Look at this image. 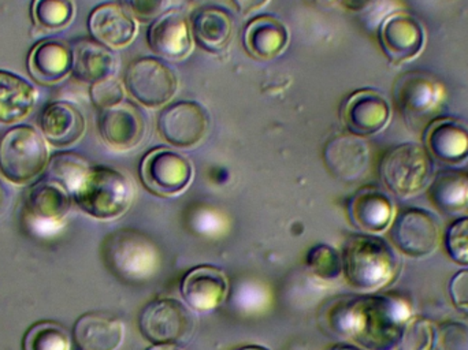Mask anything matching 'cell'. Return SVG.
I'll list each match as a JSON object with an SVG mask.
<instances>
[{
  "mask_svg": "<svg viewBox=\"0 0 468 350\" xmlns=\"http://www.w3.org/2000/svg\"><path fill=\"white\" fill-rule=\"evenodd\" d=\"M411 307L400 297L360 296L338 302L330 311L333 332L366 350L399 349Z\"/></svg>",
  "mask_w": 468,
  "mask_h": 350,
  "instance_id": "6da1fadb",
  "label": "cell"
},
{
  "mask_svg": "<svg viewBox=\"0 0 468 350\" xmlns=\"http://www.w3.org/2000/svg\"><path fill=\"white\" fill-rule=\"evenodd\" d=\"M346 282L360 292H374L392 283L400 274L401 260L395 248L377 234H354L341 253Z\"/></svg>",
  "mask_w": 468,
  "mask_h": 350,
  "instance_id": "7a4b0ae2",
  "label": "cell"
},
{
  "mask_svg": "<svg viewBox=\"0 0 468 350\" xmlns=\"http://www.w3.org/2000/svg\"><path fill=\"white\" fill-rule=\"evenodd\" d=\"M128 176L106 166L90 167L71 197L77 207L95 219L110 220L128 211L133 200Z\"/></svg>",
  "mask_w": 468,
  "mask_h": 350,
  "instance_id": "3957f363",
  "label": "cell"
},
{
  "mask_svg": "<svg viewBox=\"0 0 468 350\" xmlns=\"http://www.w3.org/2000/svg\"><path fill=\"white\" fill-rule=\"evenodd\" d=\"M49 153L46 139L33 126L16 125L0 136V175L27 185L46 172Z\"/></svg>",
  "mask_w": 468,
  "mask_h": 350,
  "instance_id": "277c9868",
  "label": "cell"
},
{
  "mask_svg": "<svg viewBox=\"0 0 468 350\" xmlns=\"http://www.w3.org/2000/svg\"><path fill=\"white\" fill-rule=\"evenodd\" d=\"M434 172V159L431 154L414 143L393 148L379 167L385 186L400 198L415 197L431 186Z\"/></svg>",
  "mask_w": 468,
  "mask_h": 350,
  "instance_id": "5b68a950",
  "label": "cell"
},
{
  "mask_svg": "<svg viewBox=\"0 0 468 350\" xmlns=\"http://www.w3.org/2000/svg\"><path fill=\"white\" fill-rule=\"evenodd\" d=\"M125 87L137 103L147 109H159L175 98L178 80L161 58L145 57L128 66Z\"/></svg>",
  "mask_w": 468,
  "mask_h": 350,
  "instance_id": "8992f818",
  "label": "cell"
},
{
  "mask_svg": "<svg viewBox=\"0 0 468 350\" xmlns=\"http://www.w3.org/2000/svg\"><path fill=\"white\" fill-rule=\"evenodd\" d=\"M195 329L191 311L176 299H159L150 302L140 316L143 337L155 345L186 343Z\"/></svg>",
  "mask_w": 468,
  "mask_h": 350,
  "instance_id": "52a82bcc",
  "label": "cell"
},
{
  "mask_svg": "<svg viewBox=\"0 0 468 350\" xmlns=\"http://www.w3.org/2000/svg\"><path fill=\"white\" fill-rule=\"evenodd\" d=\"M390 236L396 249L403 255L422 259L436 252L441 241V228L433 212L409 208L393 220Z\"/></svg>",
  "mask_w": 468,
  "mask_h": 350,
  "instance_id": "ba28073f",
  "label": "cell"
},
{
  "mask_svg": "<svg viewBox=\"0 0 468 350\" xmlns=\"http://www.w3.org/2000/svg\"><path fill=\"white\" fill-rule=\"evenodd\" d=\"M194 175L191 162L169 148L150 151L140 164V178L151 193L162 197L183 192Z\"/></svg>",
  "mask_w": 468,
  "mask_h": 350,
  "instance_id": "9c48e42d",
  "label": "cell"
},
{
  "mask_svg": "<svg viewBox=\"0 0 468 350\" xmlns=\"http://www.w3.org/2000/svg\"><path fill=\"white\" fill-rule=\"evenodd\" d=\"M210 128L207 110L194 101H181L162 110L158 131L173 147L192 148L199 144Z\"/></svg>",
  "mask_w": 468,
  "mask_h": 350,
  "instance_id": "30bf717a",
  "label": "cell"
},
{
  "mask_svg": "<svg viewBox=\"0 0 468 350\" xmlns=\"http://www.w3.org/2000/svg\"><path fill=\"white\" fill-rule=\"evenodd\" d=\"M147 43L156 58L183 60L194 49L191 25L181 10H167L151 22Z\"/></svg>",
  "mask_w": 468,
  "mask_h": 350,
  "instance_id": "8fae6325",
  "label": "cell"
},
{
  "mask_svg": "<svg viewBox=\"0 0 468 350\" xmlns=\"http://www.w3.org/2000/svg\"><path fill=\"white\" fill-rule=\"evenodd\" d=\"M389 118L390 106L387 99L371 90L352 93L341 110V120L346 131L362 139L379 133Z\"/></svg>",
  "mask_w": 468,
  "mask_h": 350,
  "instance_id": "7c38bea8",
  "label": "cell"
},
{
  "mask_svg": "<svg viewBox=\"0 0 468 350\" xmlns=\"http://www.w3.org/2000/svg\"><path fill=\"white\" fill-rule=\"evenodd\" d=\"M379 41L390 62L414 59L425 46V30L417 18L407 13H396L382 22Z\"/></svg>",
  "mask_w": 468,
  "mask_h": 350,
  "instance_id": "4fadbf2b",
  "label": "cell"
},
{
  "mask_svg": "<svg viewBox=\"0 0 468 350\" xmlns=\"http://www.w3.org/2000/svg\"><path fill=\"white\" fill-rule=\"evenodd\" d=\"M98 131L101 140L112 150H132L144 137V117L133 104L123 101L112 109L101 111Z\"/></svg>",
  "mask_w": 468,
  "mask_h": 350,
  "instance_id": "5bb4252c",
  "label": "cell"
},
{
  "mask_svg": "<svg viewBox=\"0 0 468 350\" xmlns=\"http://www.w3.org/2000/svg\"><path fill=\"white\" fill-rule=\"evenodd\" d=\"M324 161L330 175L343 182H355L367 173L370 151L362 137L338 134L329 140Z\"/></svg>",
  "mask_w": 468,
  "mask_h": 350,
  "instance_id": "9a60e30c",
  "label": "cell"
},
{
  "mask_svg": "<svg viewBox=\"0 0 468 350\" xmlns=\"http://www.w3.org/2000/svg\"><path fill=\"white\" fill-rule=\"evenodd\" d=\"M88 29L93 40L110 49L129 46L137 35L136 19L120 3H103L93 8Z\"/></svg>",
  "mask_w": 468,
  "mask_h": 350,
  "instance_id": "2e32d148",
  "label": "cell"
},
{
  "mask_svg": "<svg viewBox=\"0 0 468 350\" xmlns=\"http://www.w3.org/2000/svg\"><path fill=\"white\" fill-rule=\"evenodd\" d=\"M38 128L47 143L55 148L76 144L84 136L87 121L79 107L70 101H52L38 117Z\"/></svg>",
  "mask_w": 468,
  "mask_h": 350,
  "instance_id": "e0dca14e",
  "label": "cell"
},
{
  "mask_svg": "<svg viewBox=\"0 0 468 350\" xmlns=\"http://www.w3.org/2000/svg\"><path fill=\"white\" fill-rule=\"evenodd\" d=\"M352 225L367 234H378L392 226L395 206L389 196L373 186L357 190L348 203Z\"/></svg>",
  "mask_w": 468,
  "mask_h": 350,
  "instance_id": "ac0fdd59",
  "label": "cell"
},
{
  "mask_svg": "<svg viewBox=\"0 0 468 350\" xmlns=\"http://www.w3.org/2000/svg\"><path fill=\"white\" fill-rule=\"evenodd\" d=\"M71 47L57 38H44L27 55V73L41 85H54L71 73Z\"/></svg>",
  "mask_w": 468,
  "mask_h": 350,
  "instance_id": "d6986e66",
  "label": "cell"
},
{
  "mask_svg": "<svg viewBox=\"0 0 468 350\" xmlns=\"http://www.w3.org/2000/svg\"><path fill=\"white\" fill-rule=\"evenodd\" d=\"M228 293V280L224 271L211 266L191 270L184 278L181 294L192 310L199 313L216 310Z\"/></svg>",
  "mask_w": 468,
  "mask_h": 350,
  "instance_id": "ffe728a7",
  "label": "cell"
},
{
  "mask_svg": "<svg viewBox=\"0 0 468 350\" xmlns=\"http://www.w3.org/2000/svg\"><path fill=\"white\" fill-rule=\"evenodd\" d=\"M288 44V27L277 16L261 14L245 27L244 47L256 59H274L285 51Z\"/></svg>",
  "mask_w": 468,
  "mask_h": 350,
  "instance_id": "44dd1931",
  "label": "cell"
},
{
  "mask_svg": "<svg viewBox=\"0 0 468 350\" xmlns=\"http://www.w3.org/2000/svg\"><path fill=\"white\" fill-rule=\"evenodd\" d=\"M426 150L434 161L458 166L468 161V128L456 121L442 120L425 134Z\"/></svg>",
  "mask_w": 468,
  "mask_h": 350,
  "instance_id": "7402d4cb",
  "label": "cell"
},
{
  "mask_svg": "<svg viewBox=\"0 0 468 350\" xmlns=\"http://www.w3.org/2000/svg\"><path fill=\"white\" fill-rule=\"evenodd\" d=\"M71 76L85 84H95L101 80L112 77L117 69L112 49L93 38H80L71 44Z\"/></svg>",
  "mask_w": 468,
  "mask_h": 350,
  "instance_id": "603a6c76",
  "label": "cell"
},
{
  "mask_svg": "<svg viewBox=\"0 0 468 350\" xmlns=\"http://www.w3.org/2000/svg\"><path fill=\"white\" fill-rule=\"evenodd\" d=\"M189 25L195 43L210 54L227 48L232 38L233 16L225 8L216 5L199 8L192 14Z\"/></svg>",
  "mask_w": 468,
  "mask_h": 350,
  "instance_id": "cb8c5ba5",
  "label": "cell"
},
{
  "mask_svg": "<svg viewBox=\"0 0 468 350\" xmlns=\"http://www.w3.org/2000/svg\"><path fill=\"white\" fill-rule=\"evenodd\" d=\"M71 195L59 182L44 178L36 182L25 196V208L33 219L59 222L70 211Z\"/></svg>",
  "mask_w": 468,
  "mask_h": 350,
  "instance_id": "d4e9b609",
  "label": "cell"
},
{
  "mask_svg": "<svg viewBox=\"0 0 468 350\" xmlns=\"http://www.w3.org/2000/svg\"><path fill=\"white\" fill-rule=\"evenodd\" d=\"M74 340L82 350H115L123 340V326L115 316L90 313L74 324Z\"/></svg>",
  "mask_w": 468,
  "mask_h": 350,
  "instance_id": "484cf974",
  "label": "cell"
},
{
  "mask_svg": "<svg viewBox=\"0 0 468 350\" xmlns=\"http://www.w3.org/2000/svg\"><path fill=\"white\" fill-rule=\"evenodd\" d=\"M37 103L32 82L11 71L0 70V123L13 125L25 120Z\"/></svg>",
  "mask_w": 468,
  "mask_h": 350,
  "instance_id": "4316f807",
  "label": "cell"
},
{
  "mask_svg": "<svg viewBox=\"0 0 468 350\" xmlns=\"http://www.w3.org/2000/svg\"><path fill=\"white\" fill-rule=\"evenodd\" d=\"M468 175L455 172L440 173L431 184L434 206L445 214H456L467 208Z\"/></svg>",
  "mask_w": 468,
  "mask_h": 350,
  "instance_id": "83f0119b",
  "label": "cell"
},
{
  "mask_svg": "<svg viewBox=\"0 0 468 350\" xmlns=\"http://www.w3.org/2000/svg\"><path fill=\"white\" fill-rule=\"evenodd\" d=\"M30 11L37 27L57 30L73 21L76 5L73 0H33Z\"/></svg>",
  "mask_w": 468,
  "mask_h": 350,
  "instance_id": "f1b7e54d",
  "label": "cell"
},
{
  "mask_svg": "<svg viewBox=\"0 0 468 350\" xmlns=\"http://www.w3.org/2000/svg\"><path fill=\"white\" fill-rule=\"evenodd\" d=\"M90 169V164L76 154H58L48 162L47 178L59 182L71 195Z\"/></svg>",
  "mask_w": 468,
  "mask_h": 350,
  "instance_id": "f546056e",
  "label": "cell"
},
{
  "mask_svg": "<svg viewBox=\"0 0 468 350\" xmlns=\"http://www.w3.org/2000/svg\"><path fill=\"white\" fill-rule=\"evenodd\" d=\"M70 340L60 324L38 322L33 324L24 338V350H69Z\"/></svg>",
  "mask_w": 468,
  "mask_h": 350,
  "instance_id": "4dcf8cb0",
  "label": "cell"
},
{
  "mask_svg": "<svg viewBox=\"0 0 468 350\" xmlns=\"http://www.w3.org/2000/svg\"><path fill=\"white\" fill-rule=\"evenodd\" d=\"M307 266L319 280L332 281L343 274V259L335 248L318 244L307 255Z\"/></svg>",
  "mask_w": 468,
  "mask_h": 350,
  "instance_id": "1f68e13d",
  "label": "cell"
},
{
  "mask_svg": "<svg viewBox=\"0 0 468 350\" xmlns=\"http://www.w3.org/2000/svg\"><path fill=\"white\" fill-rule=\"evenodd\" d=\"M437 326L426 318L411 319L401 337L400 350H434Z\"/></svg>",
  "mask_w": 468,
  "mask_h": 350,
  "instance_id": "d6a6232c",
  "label": "cell"
},
{
  "mask_svg": "<svg viewBox=\"0 0 468 350\" xmlns=\"http://www.w3.org/2000/svg\"><path fill=\"white\" fill-rule=\"evenodd\" d=\"M90 98L99 111H104L125 101V88L114 76L107 77L90 85Z\"/></svg>",
  "mask_w": 468,
  "mask_h": 350,
  "instance_id": "836d02e7",
  "label": "cell"
},
{
  "mask_svg": "<svg viewBox=\"0 0 468 350\" xmlns=\"http://www.w3.org/2000/svg\"><path fill=\"white\" fill-rule=\"evenodd\" d=\"M444 244L451 260L468 267V217L451 223L445 231Z\"/></svg>",
  "mask_w": 468,
  "mask_h": 350,
  "instance_id": "e575fe53",
  "label": "cell"
},
{
  "mask_svg": "<svg viewBox=\"0 0 468 350\" xmlns=\"http://www.w3.org/2000/svg\"><path fill=\"white\" fill-rule=\"evenodd\" d=\"M434 350H468V323L448 321L440 324Z\"/></svg>",
  "mask_w": 468,
  "mask_h": 350,
  "instance_id": "d590c367",
  "label": "cell"
},
{
  "mask_svg": "<svg viewBox=\"0 0 468 350\" xmlns=\"http://www.w3.org/2000/svg\"><path fill=\"white\" fill-rule=\"evenodd\" d=\"M121 5L139 22H153L166 13L170 0H120Z\"/></svg>",
  "mask_w": 468,
  "mask_h": 350,
  "instance_id": "8d00e7d4",
  "label": "cell"
},
{
  "mask_svg": "<svg viewBox=\"0 0 468 350\" xmlns=\"http://www.w3.org/2000/svg\"><path fill=\"white\" fill-rule=\"evenodd\" d=\"M450 296L459 310L468 311V269L461 270L451 278Z\"/></svg>",
  "mask_w": 468,
  "mask_h": 350,
  "instance_id": "74e56055",
  "label": "cell"
},
{
  "mask_svg": "<svg viewBox=\"0 0 468 350\" xmlns=\"http://www.w3.org/2000/svg\"><path fill=\"white\" fill-rule=\"evenodd\" d=\"M373 2L374 0H329V3L340 5L344 10L352 11V13L366 10Z\"/></svg>",
  "mask_w": 468,
  "mask_h": 350,
  "instance_id": "f35d334b",
  "label": "cell"
},
{
  "mask_svg": "<svg viewBox=\"0 0 468 350\" xmlns=\"http://www.w3.org/2000/svg\"><path fill=\"white\" fill-rule=\"evenodd\" d=\"M269 2L270 0H233L234 5L241 14H250L261 10Z\"/></svg>",
  "mask_w": 468,
  "mask_h": 350,
  "instance_id": "ab89813d",
  "label": "cell"
},
{
  "mask_svg": "<svg viewBox=\"0 0 468 350\" xmlns=\"http://www.w3.org/2000/svg\"><path fill=\"white\" fill-rule=\"evenodd\" d=\"M5 197H7V193H5V185L0 181V212H2L3 207H5Z\"/></svg>",
  "mask_w": 468,
  "mask_h": 350,
  "instance_id": "60d3db41",
  "label": "cell"
},
{
  "mask_svg": "<svg viewBox=\"0 0 468 350\" xmlns=\"http://www.w3.org/2000/svg\"><path fill=\"white\" fill-rule=\"evenodd\" d=\"M147 350H181L178 346L172 345V344H165V345H154L153 348Z\"/></svg>",
  "mask_w": 468,
  "mask_h": 350,
  "instance_id": "b9f144b4",
  "label": "cell"
},
{
  "mask_svg": "<svg viewBox=\"0 0 468 350\" xmlns=\"http://www.w3.org/2000/svg\"><path fill=\"white\" fill-rule=\"evenodd\" d=\"M330 350H362V349L356 348V346L346 345V344H340V345L333 346V348Z\"/></svg>",
  "mask_w": 468,
  "mask_h": 350,
  "instance_id": "7bdbcfd3",
  "label": "cell"
},
{
  "mask_svg": "<svg viewBox=\"0 0 468 350\" xmlns=\"http://www.w3.org/2000/svg\"><path fill=\"white\" fill-rule=\"evenodd\" d=\"M239 350H269V349L263 348V346L250 345V346H245V348H241Z\"/></svg>",
  "mask_w": 468,
  "mask_h": 350,
  "instance_id": "ee69618b",
  "label": "cell"
},
{
  "mask_svg": "<svg viewBox=\"0 0 468 350\" xmlns=\"http://www.w3.org/2000/svg\"><path fill=\"white\" fill-rule=\"evenodd\" d=\"M308 3H311V5H326V3H329V0H307Z\"/></svg>",
  "mask_w": 468,
  "mask_h": 350,
  "instance_id": "f6af8a7d",
  "label": "cell"
},
{
  "mask_svg": "<svg viewBox=\"0 0 468 350\" xmlns=\"http://www.w3.org/2000/svg\"><path fill=\"white\" fill-rule=\"evenodd\" d=\"M467 208H468V192H467Z\"/></svg>",
  "mask_w": 468,
  "mask_h": 350,
  "instance_id": "bcb514c9",
  "label": "cell"
}]
</instances>
